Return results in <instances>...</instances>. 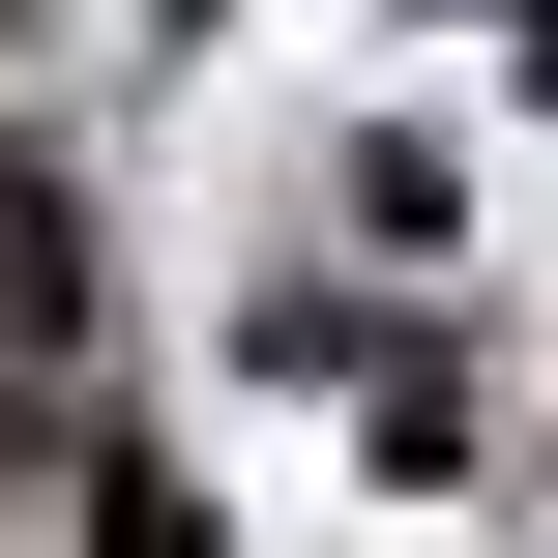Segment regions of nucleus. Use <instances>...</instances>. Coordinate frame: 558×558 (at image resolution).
Instances as JSON below:
<instances>
[{
  "instance_id": "f257e3e1",
  "label": "nucleus",
  "mask_w": 558,
  "mask_h": 558,
  "mask_svg": "<svg viewBox=\"0 0 558 558\" xmlns=\"http://www.w3.org/2000/svg\"><path fill=\"white\" fill-rule=\"evenodd\" d=\"M59 383H88V235H59V177L0 147V441H59Z\"/></svg>"
}]
</instances>
